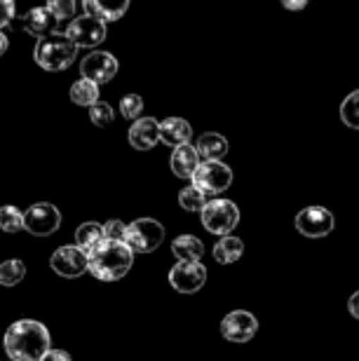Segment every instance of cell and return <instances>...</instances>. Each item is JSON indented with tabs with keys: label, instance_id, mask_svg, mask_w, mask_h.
Returning a JSON list of instances; mask_svg holds the SVG:
<instances>
[{
	"label": "cell",
	"instance_id": "6da1fadb",
	"mask_svg": "<svg viewBox=\"0 0 359 361\" xmlns=\"http://www.w3.org/2000/svg\"><path fill=\"white\" fill-rule=\"evenodd\" d=\"M3 348L12 361H40L52 350V336L42 322L19 319L7 326Z\"/></svg>",
	"mask_w": 359,
	"mask_h": 361
},
{
	"label": "cell",
	"instance_id": "7a4b0ae2",
	"mask_svg": "<svg viewBox=\"0 0 359 361\" xmlns=\"http://www.w3.org/2000/svg\"><path fill=\"white\" fill-rule=\"evenodd\" d=\"M134 251L127 242L104 240L90 254V272L102 281H118L132 270Z\"/></svg>",
	"mask_w": 359,
	"mask_h": 361
},
{
	"label": "cell",
	"instance_id": "3957f363",
	"mask_svg": "<svg viewBox=\"0 0 359 361\" xmlns=\"http://www.w3.org/2000/svg\"><path fill=\"white\" fill-rule=\"evenodd\" d=\"M75 56H78V45L68 38L66 31L49 33L45 38H38V42H35L33 59L42 71H47V73L66 71L71 63L75 61Z\"/></svg>",
	"mask_w": 359,
	"mask_h": 361
},
{
	"label": "cell",
	"instance_id": "277c9868",
	"mask_svg": "<svg viewBox=\"0 0 359 361\" xmlns=\"http://www.w3.org/2000/svg\"><path fill=\"white\" fill-rule=\"evenodd\" d=\"M207 233L226 237L240 226V207L231 200H209L200 212Z\"/></svg>",
	"mask_w": 359,
	"mask_h": 361
},
{
	"label": "cell",
	"instance_id": "5b68a950",
	"mask_svg": "<svg viewBox=\"0 0 359 361\" xmlns=\"http://www.w3.org/2000/svg\"><path fill=\"white\" fill-rule=\"evenodd\" d=\"M164 240V226L155 219H136L127 226L125 242L134 254H153Z\"/></svg>",
	"mask_w": 359,
	"mask_h": 361
},
{
	"label": "cell",
	"instance_id": "8992f818",
	"mask_svg": "<svg viewBox=\"0 0 359 361\" xmlns=\"http://www.w3.org/2000/svg\"><path fill=\"white\" fill-rule=\"evenodd\" d=\"M193 185L197 190H202L207 197L209 195H221L226 192L233 183V169L226 162H200V167L193 174Z\"/></svg>",
	"mask_w": 359,
	"mask_h": 361
},
{
	"label": "cell",
	"instance_id": "52a82bcc",
	"mask_svg": "<svg viewBox=\"0 0 359 361\" xmlns=\"http://www.w3.org/2000/svg\"><path fill=\"white\" fill-rule=\"evenodd\" d=\"M293 226H296L298 233L308 237V240H322V237L334 233L336 219L324 207H305L296 214Z\"/></svg>",
	"mask_w": 359,
	"mask_h": 361
},
{
	"label": "cell",
	"instance_id": "ba28073f",
	"mask_svg": "<svg viewBox=\"0 0 359 361\" xmlns=\"http://www.w3.org/2000/svg\"><path fill=\"white\" fill-rule=\"evenodd\" d=\"M61 228V212L49 202H38L24 212V230L33 237H49Z\"/></svg>",
	"mask_w": 359,
	"mask_h": 361
},
{
	"label": "cell",
	"instance_id": "9c48e42d",
	"mask_svg": "<svg viewBox=\"0 0 359 361\" xmlns=\"http://www.w3.org/2000/svg\"><path fill=\"white\" fill-rule=\"evenodd\" d=\"M49 268L63 279H78L90 270V256L80 247H59L49 256Z\"/></svg>",
	"mask_w": 359,
	"mask_h": 361
},
{
	"label": "cell",
	"instance_id": "30bf717a",
	"mask_svg": "<svg viewBox=\"0 0 359 361\" xmlns=\"http://www.w3.org/2000/svg\"><path fill=\"white\" fill-rule=\"evenodd\" d=\"M66 35L78 47H99L106 40V21L92 14H83V17L71 19Z\"/></svg>",
	"mask_w": 359,
	"mask_h": 361
},
{
	"label": "cell",
	"instance_id": "8fae6325",
	"mask_svg": "<svg viewBox=\"0 0 359 361\" xmlns=\"http://www.w3.org/2000/svg\"><path fill=\"white\" fill-rule=\"evenodd\" d=\"M207 281V268L202 261L190 263V261H178L174 268L169 270V284L178 293H197Z\"/></svg>",
	"mask_w": 359,
	"mask_h": 361
},
{
	"label": "cell",
	"instance_id": "7c38bea8",
	"mask_svg": "<svg viewBox=\"0 0 359 361\" xmlns=\"http://www.w3.org/2000/svg\"><path fill=\"white\" fill-rule=\"evenodd\" d=\"M258 334V319L247 310H233L221 319V336L231 343H247Z\"/></svg>",
	"mask_w": 359,
	"mask_h": 361
},
{
	"label": "cell",
	"instance_id": "4fadbf2b",
	"mask_svg": "<svg viewBox=\"0 0 359 361\" xmlns=\"http://www.w3.org/2000/svg\"><path fill=\"white\" fill-rule=\"evenodd\" d=\"M118 73V59L109 52H90L80 63V75L97 85L111 82Z\"/></svg>",
	"mask_w": 359,
	"mask_h": 361
},
{
	"label": "cell",
	"instance_id": "5bb4252c",
	"mask_svg": "<svg viewBox=\"0 0 359 361\" xmlns=\"http://www.w3.org/2000/svg\"><path fill=\"white\" fill-rule=\"evenodd\" d=\"M21 26L28 35H35V38H45L49 33H56V26H59V19L54 17L52 10L47 5L42 7H33L24 14L21 19Z\"/></svg>",
	"mask_w": 359,
	"mask_h": 361
},
{
	"label": "cell",
	"instance_id": "9a60e30c",
	"mask_svg": "<svg viewBox=\"0 0 359 361\" xmlns=\"http://www.w3.org/2000/svg\"><path fill=\"white\" fill-rule=\"evenodd\" d=\"M129 143L136 150H150L160 143V122L155 118H139L134 120V125L129 127L127 134Z\"/></svg>",
	"mask_w": 359,
	"mask_h": 361
},
{
	"label": "cell",
	"instance_id": "2e32d148",
	"mask_svg": "<svg viewBox=\"0 0 359 361\" xmlns=\"http://www.w3.org/2000/svg\"><path fill=\"white\" fill-rule=\"evenodd\" d=\"M193 139V127L188 120L183 118H167L160 122V143L169 148H178L183 143H190Z\"/></svg>",
	"mask_w": 359,
	"mask_h": 361
},
{
	"label": "cell",
	"instance_id": "e0dca14e",
	"mask_svg": "<svg viewBox=\"0 0 359 361\" xmlns=\"http://www.w3.org/2000/svg\"><path fill=\"white\" fill-rule=\"evenodd\" d=\"M83 10L102 21H118L127 14L129 0H83Z\"/></svg>",
	"mask_w": 359,
	"mask_h": 361
},
{
	"label": "cell",
	"instance_id": "ac0fdd59",
	"mask_svg": "<svg viewBox=\"0 0 359 361\" xmlns=\"http://www.w3.org/2000/svg\"><path fill=\"white\" fill-rule=\"evenodd\" d=\"M169 164H171V171H174V176H178V178H193L195 169L200 167L197 148L190 146V143H183V146L174 148Z\"/></svg>",
	"mask_w": 359,
	"mask_h": 361
},
{
	"label": "cell",
	"instance_id": "d6986e66",
	"mask_svg": "<svg viewBox=\"0 0 359 361\" xmlns=\"http://www.w3.org/2000/svg\"><path fill=\"white\" fill-rule=\"evenodd\" d=\"M195 148L202 162H219L228 155V139L217 132H207L197 139Z\"/></svg>",
	"mask_w": 359,
	"mask_h": 361
},
{
	"label": "cell",
	"instance_id": "ffe728a7",
	"mask_svg": "<svg viewBox=\"0 0 359 361\" xmlns=\"http://www.w3.org/2000/svg\"><path fill=\"white\" fill-rule=\"evenodd\" d=\"M171 254H174L178 261H190V263H197L202 261V254H205V244L197 240L195 235H181L171 242Z\"/></svg>",
	"mask_w": 359,
	"mask_h": 361
},
{
	"label": "cell",
	"instance_id": "44dd1931",
	"mask_svg": "<svg viewBox=\"0 0 359 361\" xmlns=\"http://www.w3.org/2000/svg\"><path fill=\"white\" fill-rule=\"evenodd\" d=\"M242 254H244V244L240 237L226 235L214 244V261L221 265H231L235 261H240Z\"/></svg>",
	"mask_w": 359,
	"mask_h": 361
},
{
	"label": "cell",
	"instance_id": "7402d4cb",
	"mask_svg": "<svg viewBox=\"0 0 359 361\" xmlns=\"http://www.w3.org/2000/svg\"><path fill=\"white\" fill-rule=\"evenodd\" d=\"M104 240H106V235H104V226H102V223H95V221H92V223H83V226L75 230V247H80L87 256Z\"/></svg>",
	"mask_w": 359,
	"mask_h": 361
},
{
	"label": "cell",
	"instance_id": "603a6c76",
	"mask_svg": "<svg viewBox=\"0 0 359 361\" xmlns=\"http://www.w3.org/2000/svg\"><path fill=\"white\" fill-rule=\"evenodd\" d=\"M68 94H71V101H73L75 106L90 108V106H95L97 101H99V85L87 80V78H80L78 82L71 85Z\"/></svg>",
	"mask_w": 359,
	"mask_h": 361
},
{
	"label": "cell",
	"instance_id": "cb8c5ba5",
	"mask_svg": "<svg viewBox=\"0 0 359 361\" xmlns=\"http://www.w3.org/2000/svg\"><path fill=\"white\" fill-rule=\"evenodd\" d=\"M0 230L7 235H17L24 230V212H19L14 204L0 207Z\"/></svg>",
	"mask_w": 359,
	"mask_h": 361
},
{
	"label": "cell",
	"instance_id": "d4e9b609",
	"mask_svg": "<svg viewBox=\"0 0 359 361\" xmlns=\"http://www.w3.org/2000/svg\"><path fill=\"white\" fill-rule=\"evenodd\" d=\"M24 277H26L24 261H19V258H10V261L0 263V286H17Z\"/></svg>",
	"mask_w": 359,
	"mask_h": 361
},
{
	"label": "cell",
	"instance_id": "484cf974",
	"mask_svg": "<svg viewBox=\"0 0 359 361\" xmlns=\"http://www.w3.org/2000/svg\"><path fill=\"white\" fill-rule=\"evenodd\" d=\"M207 202H209L207 200V195L202 190H197L195 185H188L178 192V204H181V209H185V212H193V214L202 212Z\"/></svg>",
	"mask_w": 359,
	"mask_h": 361
},
{
	"label": "cell",
	"instance_id": "4316f807",
	"mask_svg": "<svg viewBox=\"0 0 359 361\" xmlns=\"http://www.w3.org/2000/svg\"><path fill=\"white\" fill-rule=\"evenodd\" d=\"M341 120L350 129H359V90L348 94L341 104Z\"/></svg>",
	"mask_w": 359,
	"mask_h": 361
},
{
	"label": "cell",
	"instance_id": "83f0119b",
	"mask_svg": "<svg viewBox=\"0 0 359 361\" xmlns=\"http://www.w3.org/2000/svg\"><path fill=\"white\" fill-rule=\"evenodd\" d=\"M143 111V99L139 94H127L120 99V115L125 120H139Z\"/></svg>",
	"mask_w": 359,
	"mask_h": 361
},
{
	"label": "cell",
	"instance_id": "f1b7e54d",
	"mask_svg": "<svg viewBox=\"0 0 359 361\" xmlns=\"http://www.w3.org/2000/svg\"><path fill=\"white\" fill-rule=\"evenodd\" d=\"M90 120L97 127H109L113 122V108L106 101H97L95 106H90Z\"/></svg>",
	"mask_w": 359,
	"mask_h": 361
},
{
	"label": "cell",
	"instance_id": "f546056e",
	"mask_svg": "<svg viewBox=\"0 0 359 361\" xmlns=\"http://www.w3.org/2000/svg\"><path fill=\"white\" fill-rule=\"evenodd\" d=\"M47 7L59 21H66L75 14V0H47Z\"/></svg>",
	"mask_w": 359,
	"mask_h": 361
},
{
	"label": "cell",
	"instance_id": "4dcf8cb0",
	"mask_svg": "<svg viewBox=\"0 0 359 361\" xmlns=\"http://www.w3.org/2000/svg\"><path fill=\"white\" fill-rule=\"evenodd\" d=\"M104 235L106 240H116V242H125L127 237V226L118 219H113L109 223H104Z\"/></svg>",
	"mask_w": 359,
	"mask_h": 361
},
{
	"label": "cell",
	"instance_id": "1f68e13d",
	"mask_svg": "<svg viewBox=\"0 0 359 361\" xmlns=\"http://www.w3.org/2000/svg\"><path fill=\"white\" fill-rule=\"evenodd\" d=\"M14 12H17V7H14V0H0V28H5L10 21L14 19Z\"/></svg>",
	"mask_w": 359,
	"mask_h": 361
},
{
	"label": "cell",
	"instance_id": "d6a6232c",
	"mask_svg": "<svg viewBox=\"0 0 359 361\" xmlns=\"http://www.w3.org/2000/svg\"><path fill=\"white\" fill-rule=\"evenodd\" d=\"M40 361H71V355L66 350H49Z\"/></svg>",
	"mask_w": 359,
	"mask_h": 361
},
{
	"label": "cell",
	"instance_id": "836d02e7",
	"mask_svg": "<svg viewBox=\"0 0 359 361\" xmlns=\"http://www.w3.org/2000/svg\"><path fill=\"white\" fill-rule=\"evenodd\" d=\"M279 3H282L289 12H300L308 5V0H279Z\"/></svg>",
	"mask_w": 359,
	"mask_h": 361
},
{
	"label": "cell",
	"instance_id": "e575fe53",
	"mask_svg": "<svg viewBox=\"0 0 359 361\" xmlns=\"http://www.w3.org/2000/svg\"><path fill=\"white\" fill-rule=\"evenodd\" d=\"M348 312L355 317V319H359V291H355L353 295H350L348 300Z\"/></svg>",
	"mask_w": 359,
	"mask_h": 361
},
{
	"label": "cell",
	"instance_id": "d590c367",
	"mask_svg": "<svg viewBox=\"0 0 359 361\" xmlns=\"http://www.w3.org/2000/svg\"><path fill=\"white\" fill-rule=\"evenodd\" d=\"M7 47H10V40H7V35L0 31V56L7 52Z\"/></svg>",
	"mask_w": 359,
	"mask_h": 361
}]
</instances>
